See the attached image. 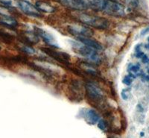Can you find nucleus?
Listing matches in <instances>:
<instances>
[{"label":"nucleus","instance_id":"1","mask_svg":"<svg viewBox=\"0 0 149 138\" xmlns=\"http://www.w3.org/2000/svg\"><path fill=\"white\" fill-rule=\"evenodd\" d=\"M71 45L73 49L78 54L82 55L94 63H98L100 61V57L97 53L96 50L89 47L81 42L78 41H71Z\"/></svg>","mask_w":149,"mask_h":138},{"label":"nucleus","instance_id":"2","mask_svg":"<svg viewBox=\"0 0 149 138\" xmlns=\"http://www.w3.org/2000/svg\"><path fill=\"white\" fill-rule=\"evenodd\" d=\"M78 19L87 26H93L97 29H104L108 27L109 22L107 20L103 17H97V16L90 15L88 14L81 13L78 16Z\"/></svg>","mask_w":149,"mask_h":138},{"label":"nucleus","instance_id":"3","mask_svg":"<svg viewBox=\"0 0 149 138\" xmlns=\"http://www.w3.org/2000/svg\"><path fill=\"white\" fill-rule=\"evenodd\" d=\"M103 11L114 17H123L125 14V10L123 5L113 0H107Z\"/></svg>","mask_w":149,"mask_h":138},{"label":"nucleus","instance_id":"4","mask_svg":"<svg viewBox=\"0 0 149 138\" xmlns=\"http://www.w3.org/2000/svg\"><path fill=\"white\" fill-rule=\"evenodd\" d=\"M68 31L70 34L75 36L77 38H84V37H91L93 32L91 29L86 26H78V25H72L68 27Z\"/></svg>","mask_w":149,"mask_h":138},{"label":"nucleus","instance_id":"5","mask_svg":"<svg viewBox=\"0 0 149 138\" xmlns=\"http://www.w3.org/2000/svg\"><path fill=\"white\" fill-rule=\"evenodd\" d=\"M18 5L21 10L27 15L34 17H40L41 16L40 12L37 7L27 1H20L18 3Z\"/></svg>","mask_w":149,"mask_h":138},{"label":"nucleus","instance_id":"6","mask_svg":"<svg viewBox=\"0 0 149 138\" xmlns=\"http://www.w3.org/2000/svg\"><path fill=\"white\" fill-rule=\"evenodd\" d=\"M35 31L37 34L43 40L45 43H47L49 46H52L54 48H59V45L55 38L53 37L52 34H51L48 31H45L43 29H40V28H35Z\"/></svg>","mask_w":149,"mask_h":138},{"label":"nucleus","instance_id":"7","mask_svg":"<svg viewBox=\"0 0 149 138\" xmlns=\"http://www.w3.org/2000/svg\"><path fill=\"white\" fill-rule=\"evenodd\" d=\"M85 8H90L95 10L103 11L107 0H79Z\"/></svg>","mask_w":149,"mask_h":138},{"label":"nucleus","instance_id":"8","mask_svg":"<svg viewBox=\"0 0 149 138\" xmlns=\"http://www.w3.org/2000/svg\"><path fill=\"white\" fill-rule=\"evenodd\" d=\"M86 91L88 93L89 96L94 100H99L103 97L102 91L93 84L89 83L86 84Z\"/></svg>","mask_w":149,"mask_h":138},{"label":"nucleus","instance_id":"9","mask_svg":"<svg viewBox=\"0 0 149 138\" xmlns=\"http://www.w3.org/2000/svg\"><path fill=\"white\" fill-rule=\"evenodd\" d=\"M58 1L61 5H63V6L68 8L78 10L86 9L79 0H58Z\"/></svg>","mask_w":149,"mask_h":138},{"label":"nucleus","instance_id":"10","mask_svg":"<svg viewBox=\"0 0 149 138\" xmlns=\"http://www.w3.org/2000/svg\"><path fill=\"white\" fill-rule=\"evenodd\" d=\"M83 116L86 121V123H88L90 125L95 124L99 120V115L97 114L96 111L92 109L86 110Z\"/></svg>","mask_w":149,"mask_h":138},{"label":"nucleus","instance_id":"11","mask_svg":"<svg viewBox=\"0 0 149 138\" xmlns=\"http://www.w3.org/2000/svg\"><path fill=\"white\" fill-rule=\"evenodd\" d=\"M78 40L80 42H81L82 43L86 45V46H89V47L92 48V49H94L95 50H101L102 49V45L98 43V41L95 40L90 38V37L78 38Z\"/></svg>","mask_w":149,"mask_h":138},{"label":"nucleus","instance_id":"12","mask_svg":"<svg viewBox=\"0 0 149 138\" xmlns=\"http://www.w3.org/2000/svg\"><path fill=\"white\" fill-rule=\"evenodd\" d=\"M35 5L38 10L44 12V13H52L54 11V8L46 2L37 1Z\"/></svg>","mask_w":149,"mask_h":138},{"label":"nucleus","instance_id":"13","mask_svg":"<svg viewBox=\"0 0 149 138\" xmlns=\"http://www.w3.org/2000/svg\"><path fill=\"white\" fill-rule=\"evenodd\" d=\"M1 22L5 26H9V27H15L17 26V20L10 16H4L1 20Z\"/></svg>","mask_w":149,"mask_h":138},{"label":"nucleus","instance_id":"14","mask_svg":"<svg viewBox=\"0 0 149 138\" xmlns=\"http://www.w3.org/2000/svg\"><path fill=\"white\" fill-rule=\"evenodd\" d=\"M123 2L130 8H135L139 5V0H123Z\"/></svg>","mask_w":149,"mask_h":138},{"label":"nucleus","instance_id":"15","mask_svg":"<svg viewBox=\"0 0 149 138\" xmlns=\"http://www.w3.org/2000/svg\"><path fill=\"white\" fill-rule=\"evenodd\" d=\"M22 51L28 53V54H34L35 53V51L33 48L30 47V46H25L22 48Z\"/></svg>","mask_w":149,"mask_h":138},{"label":"nucleus","instance_id":"16","mask_svg":"<svg viewBox=\"0 0 149 138\" xmlns=\"http://www.w3.org/2000/svg\"><path fill=\"white\" fill-rule=\"evenodd\" d=\"M132 81H133L132 78L129 76V75H127V76H125V78H124L122 82H123L125 84H126V85L129 86V85H130V84L132 83Z\"/></svg>","mask_w":149,"mask_h":138},{"label":"nucleus","instance_id":"17","mask_svg":"<svg viewBox=\"0 0 149 138\" xmlns=\"http://www.w3.org/2000/svg\"><path fill=\"white\" fill-rule=\"evenodd\" d=\"M0 14L3 16V17L4 16H10L8 9L4 7H1V6H0Z\"/></svg>","mask_w":149,"mask_h":138},{"label":"nucleus","instance_id":"18","mask_svg":"<svg viewBox=\"0 0 149 138\" xmlns=\"http://www.w3.org/2000/svg\"><path fill=\"white\" fill-rule=\"evenodd\" d=\"M121 95H122V97L124 100H127V99H128V92H127V90H126V89L123 90V91H122Z\"/></svg>","mask_w":149,"mask_h":138},{"label":"nucleus","instance_id":"19","mask_svg":"<svg viewBox=\"0 0 149 138\" xmlns=\"http://www.w3.org/2000/svg\"><path fill=\"white\" fill-rule=\"evenodd\" d=\"M129 70L134 72H137L139 70V65H132L131 67H130Z\"/></svg>","mask_w":149,"mask_h":138},{"label":"nucleus","instance_id":"20","mask_svg":"<svg viewBox=\"0 0 149 138\" xmlns=\"http://www.w3.org/2000/svg\"><path fill=\"white\" fill-rule=\"evenodd\" d=\"M0 2L3 4L4 5L7 6V7H10L12 5L11 0H0Z\"/></svg>","mask_w":149,"mask_h":138},{"label":"nucleus","instance_id":"21","mask_svg":"<svg viewBox=\"0 0 149 138\" xmlns=\"http://www.w3.org/2000/svg\"><path fill=\"white\" fill-rule=\"evenodd\" d=\"M98 128H100L101 130L104 131L106 128V125H105V123L103 121V120H100V121H98Z\"/></svg>","mask_w":149,"mask_h":138},{"label":"nucleus","instance_id":"22","mask_svg":"<svg viewBox=\"0 0 149 138\" xmlns=\"http://www.w3.org/2000/svg\"><path fill=\"white\" fill-rule=\"evenodd\" d=\"M141 58H142V62H143V63H148V62H149V58H148L147 55H143V56H142Z\"/></svg>","mask_w":149,"mask_h":138},{"label":"nucleus","instance_id":"23","mask_svg":"<svg viewBox=\"0 0 149 138\" xmlns=\"http://www.w3.org/2000/svg\"><path fill=\"white\" fill-rule=\"evenodd\" d=\"M148 32H149V27H148V28H146V29H143V30L141 31V36L146 35V34H148Z\"/></svg>","mask_w":149,"mask_h":138},{"label":"nucleus","instance_id":"24","mask_svg":"<svg viewBox=\"0 0 149 138\" xmlns=\"http://www.w3.org/2000/svg\"><path fill=\"white\" fill-rule=\"evenodd\" d=\"M143 55H144V53L142 52L141 51H139V52H136V58H141L142 56H143Z\"/></svg>","mask_w":149,"mask_h":138},{"label":"nucleus","instance_id":"25","mask_svg":"<svg viewBox=\"0 0 149 138\" xmlns=\"http://www.w3.org/2000/svg\"><path fill=\"white\" fill-rule=\"evenodd\" d=\"M142 79H143V80L149 81V75H142Z\"/></svg>","mask_w":149,"mask_h":138},{"label":"nucleus","instance_id":"26","mask_svg":"<svg viewBox=\"0 0 149 138\" xmlns=\"http://www.w3.org/2000/svg\"><path fill=\"white\" fill-rule=\"evenodd\" d=\"M140 136H144V132H141Z\"/></svg>","mask_w":149,"mask_h":138},{"label":"nucleus","instance_id":"27","mask_svg":"<svg viewBox=\"0 0 149 138\" xmlns=\"http://www.w3.org/2000/svg\"><path fill=\"white\" fill-rule=\"evenodd\" d=\"M146 48H147V49H149V43H148V45H146Z\"/></svg>","mask_w":149,"mask_h":138},{"label":"nucleus","instance_id":"28","mask_svg":"<svg viewBox=\"0 0 149 138\" xmlns=\"http://www.w3.org/2000/svg\"><path fill=\"white\" fill-rule=\"evenodd\" d=\"M148 42H149V38H148Z\"/></svg>","mask_w":149,"mask_h":138},{"label":"nucleus","instance_id":"29","mask_svg":"<svg viewBox=\"0 0 149 138\" xmlns=\"http://www.w3.org/2000/svg\"><path fill=\"white\" fill-rule=\"evenodd\" d=\"M148 74H149V70H148Z\"/></svg>","mask_w":149,"mask_h":138}]
</instances>
